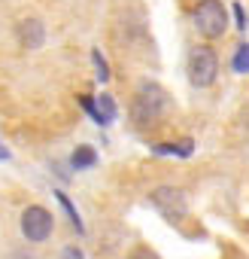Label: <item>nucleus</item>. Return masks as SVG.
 <instances>
[{
    "mask_svg": "<svg viewBox=\"0 0 249 259\" xmlns=\"http://www.w3.org/2000/svg\"><path fill=\"white\" fill-rule=\"evenodd\" d=\"M52 229H55V217H52L43 204L25 207V213H22V235H25L31 244L46 241V238L52 235Z\"/></svg>",
    "mask_w": 249,
    "mask_h": 259,
    "instance_id": "4",
    "label": "nucleus"
},
{
    "mask_svg": "<svg viewBox=\"0 0 249 259\" xmlns=\"http://www.w3.org/2000/svg\"><path fill=\"white\" fill-rule=\"evenodd\" d=\"M82 101V107L91 113V119L97 122V125H109L112 119H115V101L109 98V95H100V98H79Z\"/></svg>",
    "mask_w": 249,
    "mask_h": 259,
    "instance_id": "6",
    "label": "nucleus"
},
{
    "mask_svg": "<svg viewBox=\"0 0 249 259\" xmlns=\"http://www.w3.org/2000/svg\"><path fill=\"white\" fill-rule=\"evenodd\" d=\"M91 61H94V70H97V79H100V82H106V79H109V64L103 61V55H100L97 49L91 52Z\"/></svg>",
    "mask_w": 249,
    "mask_h": 259,
    "instance_id": "11",
    "label": "nucleus"
},
{
    "mask_svg": "<svg viewBox=\"0 0 249 259\" xmlns=\"http://www.w3.org/2000/svg\"><path fill=\"white\" fill-rule=\"evenodd\" d=\"M97 162V153L91 150V147H76V153L70 156V165H73V171H82V168H91Z\"/></svg>",
    "mask_w": 249,
    "mask_h": 259,
    "instance_id": "8",
    "label": "nucleus"
},
{
    "mask_svg": "<svg viewBox=\"0 0 249 259\" xmlns=\"http://www.w3.org/2000/svg\"><path fill=\"white\" fill-rule=\"evenodd\" d=\"M170 107V95L158 85V82H140L137 95H134V119L140 125H152L155 119H161Z\"/></svg>",
    "mask_w": 249,
    "mask_h": 259,
    "instance_id": "1",
    "label": "nucleus"
},
{
    "mask_svg": "<svg viewBox=\"0 0 249 259\" xmlns=\"http://www.w3.org/2000/svg\"><path fill=\"white\" fill-rule=\"evenodd\" d=\"M219 76V58L210 46H195L189 55V79L198 89H210Z\"/></svg>",
    "mask_w": 249,
    "mask_h": 259,
    "instance_id": "3",
    "label": "nucleus"
},
{
    "mask_svg": "<svg viewBox=\"0 0 249 259\" xmlns=\"http://www.w3.org/2000/svg\"><path fill=\"white\" fill-rule=\"evenodd\" d=\"M0 159H10V150L7 147H0Z\"/></svg>",
    "mask_w": 249,
    "mask_h": 259,
    "instance_id": "15",
    "label": "nucleus"
},
{
    "mask_svg": "<svg viewBox=\"0 0 249 259\" xmlns=\"http://www.w3.org/2000/svg\"><path fill=\"white\" fill-rule=\"evenodd\" d=\"M231 67H234V73H249V43L237 46V52L231 58Z\"/></svg>",
    "mask_w": 249,
    "mask_h": 259,
    "instance_id": "9",
    "label": "nucleus"
},
{
    "mask_svg": "<svg viewBox=\"0 0 249 259\" xmlns=\"http://www.w3.org/2000/svg\"><path fill=\"white\" fill-rule=\"evenodd\" d=\"M195 28L204 40H219L228 28V13L219 0H201L195 7Z\"/></svg>",
    "mask_w": 249,
    "mask_h": 259,
    "instance_id": "2",
    "label": "nucleus"
},
{
    "mask_svg": "<svg viewBox=\"0 0 249 259\" xmlns=\"http://www.w3.org/2000/svg\"><path fill=\"white\" fill-rule=\"evenodd\" d=\"M19 37H22V43H25L28 49H40L43 40H46V31H43V25H40L37 19H28V22L19 25Z\"/></svg>",
    "mask_w": 249,
    "mask_h": 259,
    "instance_id": "7",
    "label": "nucleus"
},
{
    "mask_svg": "<svg viewBox=\"0 0 249 259\" xmlns=\"http://www.w3.org/2000/svg\"><path fill=\"white\" fill-rule=\"evenodd\" d=\"M128 259H158V256H155L152 250H146V247H140V250H134V253H131Z\"/></svg>",
    "mask_w": 249,
    "mask_h": 259,
    "instance_id": "14",
    "label": "nucleus"
},
{
    "mask_svg": "<svg viewBox=\"0 0 249 259\" xmlns=\"http://www.w3.org/2000/svg\"><path fill=\"white\" fill-rule=\"evenodd\" d=\"M61 259H85V253H82L76 244H70V247H64V250H61Z\"/></svg>",
    "mask_w": 249,
    "mask_h": 259,
    "instance_id": "12",
    "label": "nucleus"
},
{
    "mask_svg": "<svg viewBox=\"0 0 249 259\" xmlns=\"http://www.w3.org/2000/svg\"><path fill=\"white\" fill-rule=\"evenodd\" d=\"M149 201H152V207H155L164 220H170V223H176V220H182V217L189 213V204H185L182 189H173V186H158V189H152Z\"/></svg>",
    "mask_w": 249,
    "mask_h": 259,
    "instance_id": "5",
    "label": "nucleus"
},
{
    "mask_svg": "<svg viewBox=\"0 0 249 259\" xmlns=\"http://www.w3.org/2000/svg\"><path fill=\"white\" fill-rule=\"evenodd\" d=\"M55 195H58V201H61V207L67 210V217H70V223H73V229H76V232H82V220H79V213H76V207L70 204V198H67L64 192H55Z\"/></svg>",
    "mask_w": 249,
    "mask_h": 259,
    "instance_id": "10",
    "label": "nucleus"
},
{
    "mask_svg": "<svg viewBox=\"0 0 249 259\" xmlns=\"http://www.w3.org/2000/svg\"><path fill=\"white\" fill-rule=\"evenodd\" d=\"M234 19H237V28L243 31V28H246V13H243V7H240V4H234Z\"/></svg>",
    "mask_w": 249,
    "mask_h": 259,
    "instance_id": "13",
    "label": "nucleus"
}]
</instances>
